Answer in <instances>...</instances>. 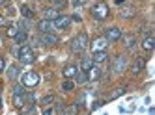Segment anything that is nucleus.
I'll list each match as a JSON object with an SVG mask.
<instances>
[{"mask_svg":"<svg viewBox=\"0 0 155 115\" xmlns=\"http://www.w3.org/2000/svg\"><path fill=\"white\" fill-rule=\"evenodd\" d=\"M69 48H71L73 54H82L88 48V36L84 32H81L79 36H75L71 39V43H69Z\"/></svg>","mask_w":155,"mask_h":115,"instance_id":"1","label":"nucleus"},{"mask_svg":"<svg viewBox=\"0 0 155 115\" xmlns=\"http://www.w3.org/2000/svg\"><path fill=\"white\" fill-rule=\"evenodd\" d=\"M17 60L21 63H25V65H30L32 61L36 60V56H34V50H32L30 45H23V47H19V52H17Z\"/></svg>","mask_w":155,"mask_h":115,"instance_id":"2","label":"nucleus"},{"mask_svg":"<svg viewBox=\"0 0 155 115\" xmlns=\"http://www.w3.org/2000/svg\"><path fill=\"white\" fill-rule=\"evenodd\" d=\"M108 4L107 2H97V4H94L92 6V17L95 19V20H105L107 17H108Z\"/></svg>","mask_w":155,"mask_h":115,"instance_id":"3","label":"nucleus"},{"mask_svg":"<svg viewBox=\"0 0 155 115\" xmlns=\"http://www.w3.org/2000/svg\"><path fill=\"white\" fill-rule=\"evenodd\" d=\"M39 84V74L36 73V71H30V73H25L23 74V85L25 87H36Z\"/></svg>","mask_w":155,"mask_h":115,"instance_id":"4","label":"nucleus"},{"mask_svg":"<svg viewBox=\"0 0 155 115\" xmlns=\"http://www.w3.org/2000/svg\"><path fill=\"white\" fill-rule=\"evenodd\" d=\"M120 37H121V30L118 26H108L105 30V39H107V43H116Z\"/></svg>","mask_w":155,"mask_h":115,"instance_id":"5","label":"nucleus"},{"mask_svg":"<svg viewBox=\"0 0 155 115\" xmlns=\"http://www.w3.org/2000/svg\"><path fill=\"white\" fill-rule=\"evenodd\" d=\"M125 67H127L125 56H116L114 61H112V73H114V74H121V73L125 71Z\"/></svg>","mask_w":155,"mask_h":115,"instance_id":"6","label":"nucleus"},{"mask_svg":"<svg viewBox=\"0 0 155 115\" xmlns=\"http://www.w3.org/2000/svg\"><path fill=\"white\" fill-rule=\"evenodd\" d=\"M107 39L105 37H95L92 41V45H88V47H92V52H101V50H107Z\"/></svg>","mask_w":155,"mask_h":115,"instance_id":"7","label":"nucleus"},{"mask_svg":"<svg viewBox=\"0 0 155 115\" xmlns=\"http://www.w3.org/2000/svg\"><path fill=\"white\" fill-rule=\"evenodd\" d=\"M69 24H71V17H68V15H58L56 19L52 20L54 28H68Z\"/></svg>","mask_w":155,"mask_h":115,"instance_id":"8","label":"nucleus"},{"mask_svg":"<svg viewBox=\"0 0 155 115\" xmlns=\"http://www.w3.org/2000/svg\"><path fill=\"white\" fill-rule=\"evenodd\" d=\"M39 41H41V45H56L60 39H58V36H56V33L49 32V33H41Z\"/></svg>","mask_w":155,"mask_h":115,"instance_id":"9","label":"nucleus"},{"mask_svg":"<svg viewBox=\"0 0 155 115\" xmlns=\"http://www.w3.org/2000/svg\"><path fill=\"white\" fill-rule=\"evenodd\" d=\"M144 67H146V60H144V58H137L135 63L131 65V74H133V76H137L140 71H144Z\"/></svg>","mask_w":155,"mask_h":115,"instance_id":"10","label":"nucleus"},{"mask_svg":"<svg viewBox=\"0 0 155 115\" xmlns=\"http://www.w3.org/2000/svg\"><path fill=\"white\" fill-rule=\"evenodd\" d=\"M135 13H137V9L133 8V6H125V8H120L118 17L120 19H133V17H135Z\"/></svg>","mask_w":155,"mask_h":115,"instance_id":"11","label":"nucleus"},{"mask_svg":"<svg viewBox=\"0 0 155 115\" xmlns=\"http://www.w3.org/2000/svg\"><path fill=\"white\" fill-rule=\"evenodd\" d=\"M38 30H39L41 33H49V32H52V30H54L52 20H47V19L39 20V22H38Z\"/></svg>","mask_w":155,"mask_h":115,"instance_id":"12","label":"nucleus"},{"mask_svg":"<svg viewBox=\"0 0 155 115\" xmlns=\"http://www.w3.org/2000/svg\"><path fill=\"white\" fill-rule=\"evenodd\" d=\"M77 73H79V67H77V65H65L64 71H62V74H64L65 80H71Z\"/></svg>","mask_w":155,"mask_h":115,"instance_id":"13","label":"nucleus"},{"mask_svg":"<svg viewBox=\"0 0 155 115\" xmlns=\"http://www.w3.org/2000/svg\"><path fill=\"white\" fill-rule=\"evenodd\" d=\"M124 41H125L124 45H125L127 50H133V48L137 47V37L133 36V33H125V36H124Z\"/></svg>","mask_w":155,"mask_h":115,"instance_id":"14","label":"nucleus"},{"mask_svg":"<svg viewBox=\"0 0 155 115\" xmlns=\"http://www.w3.org/2000/svg\"><path fill=\"white\" fill-rule=\"evenodd\" d=\"M140 47H142L144 50H148V52H151V50L155 48V39H153L151 36H148V37H144V39H142V43H140Z\"/></svg>","mask_w":155,"mask_h":115,"instance_id":"15","label":"nucleus"},{"mask_svg":"<svg viewBox=\"0 0 155 115\" xmlns=\"http://www.w3.org/2000/svg\"><path fill=\"white\" fill-rule=\"evenodd\" d=\"M86 76H88V80H90V82H94V80H99V78H101V69L94 65L90 71H86Z\"/></svg>","mask_w":155,"mask_h":115,"instance_id":"16","label":"nucleus"},{"mask_svg":"<svg viewBox=\"0 0 155 115\" xmlns=\"http://www.w3.org/2000/svg\"><path fill=\"white\" fill-rule=\"evenodd\" d=\"M60 13H58V9H54V8H45L43 9V19H47V20H54Z\"/></svg>","mask_w":155,"mask_h":115,"instance_id":"17","label":"nucleus"},{"mask_svg":"<svg viewBox=\"0 0 155 115\" xmlns=\"http://www.w3.org/2000/svg\"><path fill=\"white\" fill-rule=\"evenodd\" d=\"M107 52L105 50H101V52H94L92 54V60H94V63H103V61H107Z\"/></svg>","mask_w":155,"mask_h":115,"instance_id":"18","label":"nucleus"},{"mask_svg":"<svg viewBox=\"0 0 155 115\" xmlns=\"http://www.w3.org/2000/svg\"><path fill=\"white\" fill-rule=\"evenodd\" d=\"M26 104V95H13V106L15 108H23Z\"/></svg>","mask_w":155,"mask_h":115,"instance_id":"19","label":"nucleus"},{"mask_svg":"<svg viewBox=\"0 0 155 115\" xmlns=\"http://www.w3.org/2000/svg\"><path fill=\"white\" fill-rule=\"evenodd\" d=\"M94 65H95V63H94L92 58H82V61H81V69H82L84 73H86V71H90Z\"/></svg>","mask_w":155,"mask_h":115,"instance_id":"20","label":"nucleus"},{"mask_svg":"<svg viewBox=\"0 0 155 115\" xmlns=\"http://www.w3.org/2000/svg\"><path fill=\"white\" fill-rule=\"evenodd\" d=\"M124 93H125V87H124V85H120V87H116V89L112 91V93L108 95V100H116L118 97H121Z\"/></svg>","mask_w":155,"mask_h":115,"instance_id":"21","label":"nucleus"},{"mask_svg":"<svg viewBox=\"0 0 155 115\" xmlns=\"http://www.w3.org/2000/svg\"><path fill=\"white\" fill-rule=\"evenodd\" d=\"M17 76H19V67L17 65H12V67L8 69V78L9 80H15Z\"/></svg>","mask_w":155,"mask_h":115,"instance_id":"22","label":"nucleus"},{"mask_svg":"<svg viewBox=\"0 0 155 115\" xmlns=\"http://www.w3.org/2000/svg\"><path fill=\"white\" fill-rule=\"evenodd\" d=\"M21 15H23L25 19H32V15H34V13H32V9L28 8V6H21Z\"/></svg>","mask_w":155,"mask_h":115,"instance_id":"23","label":"nucleus"},{"mask_svg":"<svg viewBox=\"0 0 155 115\" xmlns=\"http://www.w3.org/2000/svg\"><path fill=\"white\" fill-rule=\"evenodd\" d=\"M13 39H15V43H19V45H21V43H25V41H26V32L19 30V33H17V36H15Z\"/></svg>","mask_w":155,"mask_h":115,"instance_id":"24","label":"nucleus"},{"mask_svg":"<svg viewBox=\"0 0 155 115\" xmlns=\"http://www.w3.org/2000/svg\"><path fill=\"white\" fill-rule=\"evenodd\" d=\"M17 33H19V28L17 26H8V30H6V36L8 37H15Z\"/></svg>","mask_w":155,"mask_h":115,"instance_id":"25","label":"nucleus"},{"mask_svg":"<svg viewBox=\"0 0 155 115\" xmlns=\"http://www.w3.org/2000/svg\"><path fill=\"white\" fill-rule=\"evenodd\" d=\"M75 87V84L71 82V80H64L62 82V91H71Z\"/></svg>","mask_w":155,"mask_h":115,"instance_id":"26","label":"nucleus"},{"mask_svg":"<svg viewBox=\"0 0 155 115\" xmlns=\"http://www.w3.org/2000/svg\"><path fill=\"white\" fill-rule=\"evenodd\" d=\"M75 76H77V82H79V84H84V82H88V76H86V73H84V71L77 73Z\"/></svg>","mask_w":155,"mask_h":115,"instance_id":"27","label":"nucleus"},{"mask_svg":"<svg viewBox=\"0 0 155 115\" xmlns=\"http://www.w3.org/2000/svg\"><path fill=\"white\" fill-rule=\"evenodd\" d=\"M41 102H43V106H52V102H54V97L52 95H45L41 98Z\"/></svg>","mask_w":155,"mask_h":115,"instance_id":"28","label":"nucleus"},{"mask_svg":"<svg viewBox=\"0 0 155 115\" xmlns=\"http://www.w3.org/2000/svg\"><path fill=\"white\" fill-rule=\"evenodd\" d=\"M23 93H25V85H21V84L13 85V95H23Z\"/></svg>","mask_w":155,"mask_h":115,"instance_id":"29","label":"nucleus"},{"mask_svg":"<svg viewBox=\"0 0 155 115\" xmlns=\"http://www.w3.org/2000/svg\"><path fill=\"white\" fill-rule=\"evenodd\" d=\"M52 113H54V110H52L51 106H45V110H43V113H41V115H52Z\"/></svg>","mask_w":155,"mask_h":115,"instance_id":"30","label":"nucleus"},{"mask_svg":"<svg viewBox=\"0 0 155 115\" xmlns=\"http://www.w3.org/2000/svg\"><path fill=\"white\" fill-rule=\"evenodd\" d=\"M4 67H6V61H4V58H2V56H0V73H2V71H4Z\"/></svg>","mask_w":155,"mask_h":115,"instance_id":"31","label":"nucleus"},{"mask_svg":"<svg viewBox=\"0 0 155 115\" xmlns=\"http://www.w3.org/2000/svg\"><path fill=\"white\" fill-rule=\"evenodd\" d=\"M99 106H103V100H97V102H95V104L92 106V111H94V110H97Z\"/></svg>","mask_w":155,"mask_h":115,"instance_id":"32","label":"nucleus"},{"mask_svg":"<svg viewBox=\"0 0 155 115\" xmlns=\"http://www.w3.org/2000/svg\"><path fill=\"white\" fill-rule=\"evenodd\" d=\"M4 24H8V20H6V17H0V26H4Z\"/></svg>","mask_w":155,"mask_h":115,"instance_id":"33","label":"nucleus"},{"mask_svg":"<svg viewBox=\"0 0 155 115\" xmlns=\"http://www.w3.org/2000/svg\"><path fill=\"white\" fill-rule=\"evenodd\" d=\"M81 4V0H73V6H79Z\"/></svg>","mask_w":155,"mask_h":115,"instance_id":"34","label":"nucleus"},{"mask_svg":"<svg viewBox=\"0 0 155 115\" xmlns=\"http://www.w3.org/2000/svg\"><path fill=\"white\" fill-rule=\"evenodd\" d=\"M114 2H116V4H124V2H125V0H114Z\"/></svg>","mask_w":155,"mask_h":115,"instance_id":"35","label":"nucleus"},{"mask_svg":"<svg viewBox=\"0 0 155 115\" xmlns=\"http://www.w3.org/2000/svg\"><path fill=\"white\" fill-rule=\"evenodd\" d=\"M0 108H2V95H0Z\"/></svg>","mask_w":155,"mask_h":115,"instance_id":"36","label":"nucleus"},{"mask_svg":"<svg viewBox=\"0 0 155 115\" xmlns=\"http://www.w3.org/2000/svg\"><path fill=\"white\" fill-rule=\"evenodd\" d=\"M4 2H6V0H0V6H2V4H4Z\"/></svg>","mask_w":155,"mask_h":115,"instance_id":"37","label":"nucleus"}]
</instances>
